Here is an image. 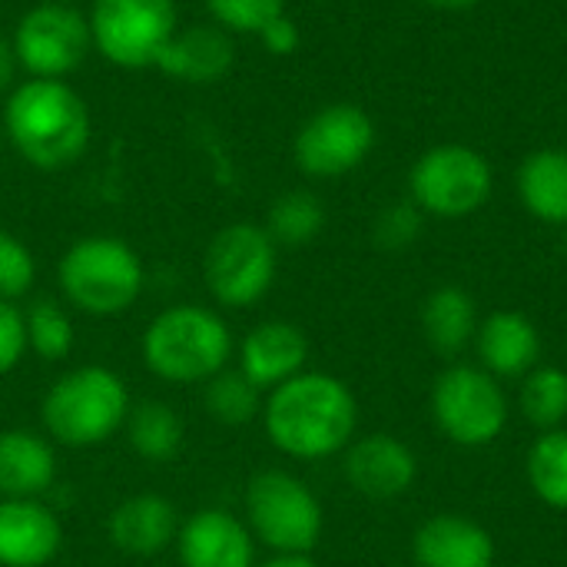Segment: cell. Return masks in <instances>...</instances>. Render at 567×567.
Listing matches in <instances>:
<instances>
[{
  "mask_svg": "<svg viewBox=\"0 0 567 567\" xmlns=\"http://www.w3.org/2000/svg\"><path fill=\"white\" fill-rule=\"evenodd\" d=\"M179 567H256V538L229 508L193 512L176 535Z\"/></svg>",
  "mask_w": 567,
  "mask_h": 567,
  "instance_id": "cell-14",
  "label": "cell"
},
{
  "mask_svg": "<svg viewBox=\"0 0 567 567\" xmlns=\"http://www.w3.org/2000/svg\"><path fill=\"white\" fill-rule=\"evenodd\" d=\"M259 40H262L266 50H272V53H292V50L299 47V30H296V23L282 13L279 20H272V23L259 33Z\"/></svg>",
  "mask_w": 567,
  "mask_h": 567,
  "instance_id": "cell-34",
  "label": "cell"
},
{
  "mask_svg": "<svg viewBox=\"0 0 567 567\" xmlns=\"http://www.w3.org/2000/svg\"><path fill=\"white\" fill-rule=\"evenodd\" d=\"M93 50L120 70L156 66L179 30L176 0H93L90 3Z\"/></svg>",
  "mask_w": 567,
  "mask_h": 567,
  "instance_id": "cell-8",
  "label": "cell"
},
{
  "mask_svg": "<svg viewBox=\"0 0 567 567\" xmlns=\"http://www.w3.org/2000/svg\"><path fill=\"white\" fill-rule=\"evenodd\" d=\"M372 143H375V126L365 110L352 103H329L299 126L292 156L306 176L332 179L362 166Z\"/></svg>",
  "mask_w": 567,
  "mask_h": 567,
  "instance_id": "cell-12",
  "label": "cell"
},
{
  "mask_svg": "<svg viewBox=\"0 0 567 567\" xmlns=\"http://www.w3.org/2000/svg\"><path fill=\"white\" fill-rule=\"evenodd\" d=\"M0 140H3V126H0Z\"/></svg>",
  "mask_w": 567,
  "mask_h": 567,
  "instance_id": "cell-39",
  "label": "cell"
},
{
  "mask_svg": "<svg viewBox=\"0 0 567 567\" xmlns=\"http://www.w3.org/2000/svg\"><path fill=\"white\" fill-rule=\"evenodd\" d=\"M159 567H179V565H159Z\"/></svg>",
  "mask_w": 567,
  "mask_h": 567,
  "instance_id": "cell-40",
  "label": "cell"
},
{
  "mask_svg": "<svg viewBox=\"0 0 567 567\" xmlns=\"http://www.w3.org/2000/svg\"><path fill=\"white\" fill-rule=\"evenodd\" d=\"M412 555L419 567H492L495 542L472 518L435 515L415 532Z\"/></svg>",
  "mask_w": 567,
  "mask_h": 567,
  "instance_id": "cell-20",
  "label": "cell"
},
{
  "mask_svg": "<svg viewBox=\"0 0 567 567\" xmlns=\"http://www.w3.org/2000/svg\"><path fill=\"white\" fill-rule=\"evenodd\" d=\"M63 551V522L43 498H0V567H47Z\"/></svg>",
  "mask_w": 567,
  "mask_h": 567,
  "instance_id": "cell-16",
  "label": "cell"
},
{
  "mask_svg": "<svg viewBox=\"0 0 567 567\" xmlns=\"http://www.w3.org/2000/svg\"><path fill=\"white\" fill-rule=\"evenodd\" d=\"M256 567H319L312 555H272L266 561H256Z\"/></svg>",
  "mask_w": 567,
  "mask_h": 567,
  "instance_id": "cell-36",
  "label": "cell"
},
{
  "mask_svg": "<svg viewBox=\"0 0 567 567\" xmlns=\"http://www.w3.org/2000/svg\"><path fill=\"white\" fill-rule=\"evenodd\" d=\"M518 193L532 216L542 223H567V153L565 150H538L525 156L518 169Z\"/></svg>",
  "mask_w": 567,
  "mask_h": 567,
  "instance_id": "cell-24",
  "label": "cell"
},
{
  "mask_svg": "<svg viewBox=\"0 0 567 567\" xmlns=\"http://www.w3.org/2000/svg\"><path fill=\"white\" fill-rule=\"evenodd\" d=\"M425 3L439 10H465V7H475L478 0H425Z\"/></svg>",
  "mask_w": 567,
  "mask_h": 567,
  "instance_id": "cell-37",
  "label": "cell"
},
{
  "mask_svg": "<svg viewBox=\"0 0 567 567\" xmlns=\"http://www.w3.org/2000/svg\"><path fill=\"white\" fill-rule=\"evenodd\" d=\"M482 369L495 379H525L538 359H542V332L538 326L512 309L492 312L485 322H478L475 332Z\"/></svg>",
  "mask_w": 567,
  "mask_h": 567,
  "instance_id": "cell-19",
  "label": "cell"
},
{
  "mask_svg": "<svg viewBox=\"0 0 567 567\" xmlns=\"http://www.w3.org/2000/svg\"><path fill=\"white\" fill-rule=\"evenodd\" d=\"M23 319H27V349L43 359V362H63L73 355L76 349V326L70 319V312L43 296V299H33L27 309H23Z\"/></svg>",
  "mask_w": 567,
  "mask_h": 567,
  "instance_id": "cell-27",
  "label": "cell"
},
{
  "mask_svg": "<svg viewBox=\"0 0 567 567\" xmlns=\"http://www.w3.org/2000/svg\"><path fill=\"white\" fill-rule=\"evenodd\" d=\"M233 63H236L233 33H226L216 23H189V27L176 30V37L163 50L156 70L179 83L209 86V83L226 80Z\"/></svg>",
  "mask_w": 567,
  "mask_h": 567,
  "instance_id": "cell-18",
  "label": "cell"
},
{
  "mask_svg": "<svg viewBox=\"0 0 567 567\" xmlns=\"http://www.w3.org/2000/svg\"><path fill=\"white\" fill-rule=\"evenodd\" d=\"M422 332H425V342L432 346V352L455 359L458 352L468 349V342L478 332L475 299L458 286L435 289L422 306Z\"/></svg>",
  "mask_w": 567,
  "mask_h": 567,
  "instance_id": "cell-23",
  "label": "cell"
},
{
  "mask_svg": "<svg viewBox=\"0 0 567 567\" xmlns=\"http://www.w3.org/2000/svg\"><path fill=\"white\" fill-rule=\"evenodd\" d=\"M528 482L545 505L567 508V429H551L535 439L528 452Z\"/></svg>",
  "mask_w": 567,
  "mask_h": 567,
  "instance_id": "cell-28",
  "label": "cell"
},
{
  "mask_svg": "<svg viewBox=\"0 0 567 567\" xmlns=\"http://www.w3.org/2000/svg\"><path fill=\"white\" fill-rule=\"evenodd\" d=\"M53 3H80V0H53Z\"/></svg>",
  "mask_w": 567,
  "mask_h": 567,
  "instance_id": "cell-38",
  "label": "cell"
},
{
  "mask_svg": "<svg viewBox=\"0 0 567 567\" xmlns=\"http://www.w3.org/2000/svg\"><path fill=\"white\" fill-rule=\"evenodd\" d=\"M422 233V209L415 203H392L375 219V243L389 252L412 246Z\"/></svg>",
  "mask_w": 567,
  "mask_h": 567,
  "instance_id": "cell-32",
  "label": "cell"
},
{
  "mask_svg": "<svg viewBox=\"0 0 567 567\" xmlns=\"http://www.w3.org/2000/svg\"><path fill=\"white\" fill-rule=\"evenodd\" d=\"M522 412L542 429H561L567 419V372L558 365H535L522 382Z\"/></svg>",
  "mask_w": 567,
  "mask_h": 567,
  "instance_id": "cell-29",
  "label": "cell"
},
{
  "mask_svg": "<svg viewBox=\"0 0 567 567\" xmlns=\"http://www.w3.org/2000/svg\"><path fill=\"white\" fill-rule=\"evenodd\" d=\"M209 20L226 33L259 37L272 20L286 13V0H203Z\"/></svg>",
  "mask_w": 567,
  "mask_h": 567,
  "instance_id": "cell-30",
  "label": "cell"
},
{
  "mask_svg": "<svg viewBox=\"0 0 567 567\" xmlns=\"http://www.w3.org/2000/svg\"><path fill=\"white\" fill-rule=\"evenodd\" d=\"M27 319L17 302L0 299V379H7L27 355Z\"/></svg>",
  "mask_w": 567,
  "mask_h": 567,
  "instance_id": "cell-33",
  "label": "cell"
},
{
  "mask_svg": "<svg viewBox=\"0 0 567 567\" xmlns=\"http://www.w3.org/2000/svg\"><path fill=\"white\" fill-rule=\"evenodd\" d=\"M13 53L27 76L66 80L93 53L90 20L76 3L40 0L13 27Z\"/></svg>",
  "mask_w": 567,
  "mask_h": 567,
  "instance_id": "cell-10",
  "label": "cell"
},
{
  "mask_svg": "<svg viewBox=\"0 0 567 567\" xmlns=\"http://www.w3.org/2000/svg\"><path fill=\"white\" fill-rule=\"evenodd\" d=\"M259 419L276 452L296 462H322L352 445L359 402L339 375L306 369L266 392Z\"/></svg>",
  "mask_w": 567,
  "mask_h": 567,
  "instance_id": "cell-1",
  "label": "cell"
},
{
  "mask_svg": "<svg viewBox=\"0 0 567 567\" xmlns=\"http://www.w3.org/2000/svg\"><path fill=\"white\" fill-rule=\"evenodd\" d=\"M236 359H239L236 369L266 395L282 382L296 379L299 372H306L309 339L296 322L266 319L239 339Z\"/></svg>",
  "mask_w": 567,
  "mask_h": 567,
  "instance_id": "cell-15",
  "label": "cell"
},
{
  "mask_svg": "<svg viewBox=\"0 0 567 567\" xmlns=\"http://www.w3.org/2000/svg\"><path fill=\"white\" fill-rule=\"evenodd\" d=\"M326 226V206L316 193L309 189H286L282 196L272 199L266 213V233L272 236L276 246L299 249L309 246Z\"/></svg>",
  "mask_w": 567,
  "mask_h": 567,
  "instance_id": "cell-25",
  "label": "cell"
},
{
  "mask_svg": "<svg viewBox=\"0 0 567 567\" xmlns=\"http://www.w3.org/2000/svg\"><path fill=\"white\" fill-rule=\"evenodd\" d=\"M246 525L272 555H312L322 538L326 512L316 492L286 468H262L246 485Z\"/></svg>",
  "mask_w": 567,
  "mask_h": 567,
  "instance_id": "cell-6",
  "label": "cell"
},
{
  "mask_svg": "<svg viewBox=\"0 0 567 567\" xmlns=\"http://www.w3.org/2000/svg\"><path fill=\"white\" fill-rule=\"evenodd\" d=\"M179 512L166 495L140 492L123 498L106 518V538L116 551L130 558H156L176 545Z\"/></svg>",
  "mask_w": 567,
  "mask_h": 567,
  "instance_id": "cell-17",
  "label": "cell"
},
{
  "mask_svg": "<svg viewBox=\"0 0 567 567\" xmlns=\"http://www.w3.org/2000/svg\"><path fill=\"white\" fill-rule=\"evenodd\" d=\"M56 482V452L30 429L0 432V498H43Z\"/></svg>",
  "mask_w": 567,
  "mask_h": 567,
  "instance_id": "cell-21",
  "label": "cell"
},
{
  "mask_svg": "<svg viewBox=\"0 0 567 567\" xmlns=\"http://www.w3.org/2000/svg\"><path fill=\"white\" fill-rule=\"evenodd\" d=\"M262 402H266V395L239 369H223L219 375H213L203 385L206 415L216 419L219 425H229V429L256 422L262 415Z\"/></svg>",
  "mask_w": 567,
  "mask_h": 567,
  "instance_id": "cell-26",
  "label": "cell"
},
{
  "mask_svg": "<svg viewBox=\"0 0 567 567\" xmlns=\"http://www.w3.org/2000/svg\"><path fill=\"white\" fill-rule=\"evenodd\" d=\"M17 70H20V63H17L13 43H10V37H0V90H10L13 86Z\"/></svg>",
  "mask_w": 567,
  "mask_h": 567,
  "instance_id": "cell-35",
  "label": "cell"
},
{
  "mask_svg": "<svg viewBox=\"0 0 567 567\" xmlns=\"http://www.w3.org/2000/svg\"><path fill=\"white\" fill-rule=\"evenodd\" d=\"M133 409L130 385L106 365H76L53 379L40 399V425L53 445L96 449L123 432Z\"/></svg>",
  "mask_w": 567,
  "mask_h": 567,
  "instance_id": "cell-4",
  "label": "cell"
},
{
  "mask_svg": "<svg viewBox=\"0 0 567 567\" xmlns=\"http://www.w3.org/2000/svg\"><path fill=\"white\" fill-rule=\"evenodd\" d=\"M0 126L17 156L43 173L80 163L93 136L86 100L66 80L40 76H27L10 90Z\"/></svg>",
  "mask_w": 567,
  "mask_h": 567,
  "instance_id": "cell-2",
  "label": "cell"
},
{
  "mask_svg": "<svg viewBox=\"0 0 567 567\" xmlns=\"http://www.w3.org/2000/svg\"><path fill=\"white\" fill-rule=\"evenodd\" d=\"M123 435L136 458H143L146 465H166L186 445V422L169 402L143 399L130 409Z\"/></svg>",
  "mask_w": 567,
  "mask_h": 567,
  "instance_id": "cell-22",
  "label": "cell"
},
{
  "mask_svg": "<svg viewBox=\"0 0 567 567\" xmlns=\"http://www.w3.org/2000/svg\"><path fill=\"white\" fill-rule=\"evenodd\" d=\"M143 365L166 385H206L229 369L236 339L229 322L199 302H176L159 309L140 339Z\"/></svg>",
  "mask_w": 567,
  "mask_h": 567,
  "instance_id": "cell-3",
  "label": "cell"
},
{
  "mask_svg": "<svg viewBox=\"0 0 567 567\" xmlns=\"http://www.w3.org/2000/svg\"><path fill=\"white\" fill-rule=\"evenodd\" d=\"M342 475L352 485V492H359L362 498L392 502L415 485L419 458L402 439L375 432V435L352 439L342 458Z\"/></svg>",
  "mask_w": 567,
  "mask_h": 567,
  "instance_id": "cell-13",
  "label": "cell"
},
{
  "mask_svg": "<svg viewBox=\"0 0 567 567\" xmlns=\"http://www.w3.org/2000/svg\"><path fill=\"white\" fill-rule=\"evenodd\" d=\"M432 415L449 442L462 449H482L505 432L508 399L492 372L452 365L432 385Z\"/></svg>",
  "mask_w": 567,
  "mask_h": 567,
  "instance_id": "cell-9",
  "label": "cell"
},
{
  "mask_svg": "<svg viewBox=\"0 0 567 567\" xmlns=\"http://www.w3.org/2000/svg\"><path fill=\"white\" fill-rule=\"evenodd\" d=\"M409 186H412V203L422 213L442 219H462L488 203L492 166L478 150L445 143L419 156Z\"/></svg>",
  "mask_w": 567,
  "mask_h": 567,
  "instance_id": "cell-11",
  "label": "cell"
},
{
  "mask_svg": "<svg viewBox=\"0 0 567 567\" xmlns=\"http://www.w3.org/2000/svg\"><path fill=\"white\" fill-rule=\"evenodd\" d=\"M279 272V246L259 223H229L203 252V286L223 309L259 306Z\"/></svg>",
  "mask_w": 567,
  "mask_h": 567,
  "instance_id": "cell-7",
  "label": "cell"
},
{
  "mask_svg": "<svg viewBox=\"0 0 567 567\" xmlns=\"http://www.w3.org/2000/svg\"><path fill=\"white\" fill-rule=\"evenodd\" d=\"M37 286V259L30 246L0 229V299L3 302H20L33 292Z\"/></svg>",
  "mask_w": 567,
  "mask_h": 567,
  "instance_id": "cell-31",
  "label": "cell"
},
{
  "mask_svg": "<svg viewBox=\"0 0 567 567\" xmlns=\"http://www.w3.org/2000/svg\"><path fill=\"white\" fill-rule=\"evenodd\" d=\"M56 286L76 312L113 319L140 302L146 289V266L126 239L93 233L63 249L56 262Z\"/></svg>",
  "mask_w": 567,
  "mask_h": 567,
  "instance_id": "cell-5",
  "label": "cell"
}]
</instances>
